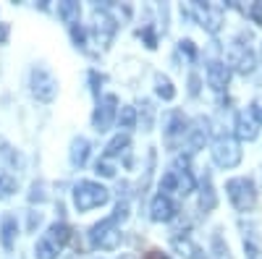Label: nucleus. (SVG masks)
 Here are the masks:
<instances>
[{
	"instance_id": "f257e3e1",
	"label": "nucleus",
	"mask_w": 262,
	"mask_h": 259,
	"mask_svg": "<svg viewBox=\"0 0 262 259\" xmlns=\"http://www.w3.org/2000/svg\"><path fill=\"white\" fill-rule=\"evenodd\" d=\"M107 202V189L95 183V181H81L76 183L74 189V204L79 212H86V209H95L100 204Z\"/></svg>"
},
{
	"instance_id": "f03ea898",
	"label": "nucleus",
	"mask_w": 262,
	"mask_h": 259,
	"mask_svg": "<svg viewBox=\"0 0 262 259\" xmlns=\"http://www.w3.org/2000/svg\"><path fill=\"white\" fill-rule=\"evenodd\" d=\"M226 191H228V199L233 202V207L238 212H249L254 209L257 204V191H254V183L249 178H233L226 183Z\"/></svg>"
},
{
	"instance_id": "7ed1b4c3",
	"label": "nucleus",
	"mask_w": 262,
	"mask_h": 259,
	"mask_svg": "<svg viewBox=\"0 0 262 259\" xmlns=\"http://www.w3.org/2000/svg\"><path fill=\"white\" fill-rule=\"evenodd\" d=\"M90 241L92 246L97 249H116L121 244V230H118V223L113 218H105L102 223H97L90 233Z\"/></svg>"
},
{
	"instance_id": "20e7f679",
	"label": "nucleus",
	"mask_w": 262,
	"mask_h": 259,
	"mask_svg": "<svg viewBox=\"0 0 262 259\" xmlns=\"http://www.w3.org/2000/svg\"><path fill=\"white\" fill-rule=\"evenodd\" d=\"M212 157L221 168H236L242 162V149H238V142L231 136H221L212 144Z\"/></svg>"
},
{
	"instance_id": "39448f33",
	"label": "nucleus",
	"mask_w": 262,
	"mask_h": 259,
	"mask_svg": "<svg viewBox=\"0 0 262 259\" xmlns=\"http://www.w3.org/2000/svg\"><path fill=\"white\" fill-rule=\"evenodd\" d=\"M32 92H34L37 100L50 102V100L55 97V92H58V81H55V76H53L48 68L37 66V68L32 71Z\"/></svg>"
},
{
	"instance_id": "423d86ee",
	"label": "nucleus",
	"mask_w": 262,
	"mask_h": 259,
	"mask_svg": "<svg viewBox=\"0 0 262 259\" xmlns=\"http://www.w3.org/2000/svg\"><path fill=\"white\" fill-rule=\"evenodd\" d=\"M116 115H118V100H116V95H105L100 100V105H97V110H95V128H97V131H107V128L113 126Z\"/></svg>"
},
{
	"instance_id": "0eeeda50",
	"label": "nucleus",
	"mask_w": 262,
	"mask_h": 259,
	"mask_svg": "<svg viewBox=\"0 0 262 259\" xmlns=\"http://www.w3.org/2000/svg\"><path fill=\"white\" fill-rule=\"evenodd\" d=\"M116 29H118V24L107 16L105 11H95V37H97V42L102 48H107L111 45V39H113V34H116Z\"/></svg>"
},
{
	"instance_id": "6e6552de",
	"label": "nucleus",
	"mask_w": 262,
	"mask_h": 259,
	"mask_svg": "<svg viewBox=\"0 0 262 259\" xmlns=\"http://www.w3.org/2000/svg\"><path fill=\"white\" fill-rule=\"evenodd\" d=\"M152 220H158V223H168V220H173L176 218V212H179V207H176V202H173L170 197H163V194H158L155 199H152Z\"/></svg>"
},
{
	"instance_id": "1a4fd4ad",
	"label": "nucleus",
	"mask_w": 262,
	"mask_h": 259,
	"mask_svg": "<svg viewBox=\"0 0 262 259\" xmlns=\"http://www.w3.org/2000/svg\"><path fill=\"white\" fill-rule=\"evenodd\" d=\"M194 11H196V16H200V21L210 29V32H217L221 29V8L217 6H202V3H194Z\"/></svg>"
},
{
	"instance_id": "9d476101",
	"label": "nucleus",
	"mask_w": 262,
	"mask_h": 259,
	"mask_svg": "<svg viewBox=\"0 0 262 259\" xmlns=\"http://www.w3.org/2000/svg\"><path fill=\"white\" fill-rule=\"evenodd\" d=\"M257 128H259V121L254 118L252 107H249L247 113H242V115H238V121H236V134L242 136V139L252 142V139L257 136Z\"/></svg>"
},
{
	"instance_id": "9b49d317",
	"label": "nucleus",
	"mask_w": 262,
	"mask_h": 259,
	"mask_svg": "<svg viewBox=\"0 0 262 259\" xmlns=\"http://www.w3.org/2000/svg\"><path fill=\"white\" fill-rule=\"evenodd\" d=\"M228 79H231V74H228V68L223 66V63L212 60L210 66H207V81H210V86H212L215 92H223L226 84H228Z\"/></svg>"
},
{
	"instance_id": "f8f14e48",
	"label": "nucleus",
	"mask_w": 262,
	"mask_h": 259,
	"mask_svg": "<svg viewBox=\"0 0 262 259\" xmlns=\"http://www.w3.org/2000/svg\"><path fill=\"white\" fill-rule=\"evenodd\" d=\"M42 239H45L48 244H53V246L60 251L66 244H69V239H71V228L66 225V223H53V225L48 228V233L42 236Z\"/></svg>"
},
{
	"instance_id": "ddd939ff",
	"label": "nucleus",
	"mask_w": 262,
	"mask_h": 259,
	"mask_svg": "<svg viewBox=\"0 0 262 259\" xmlns=\"http://www.w3.org/2000/svg\"><path fill=\"white\" fill-rule=\"evenodd\" d=\"M231 63L236 66V71L238 74H249L252 68H254V55H252V50L249 48H233V53H231Z\"/></svg>"
},
{
	"instance_id": "4468645a",
	"label": "nucleus",
	"mask_w": 262,
	"mask_h": 259,
	"mask_svg": "<svg viewBox=\"0 0 262 259\" xmlns=\"http://www.w3.org/2000/svg\"><path fill=\"white\" fill-rule=\"evenodd\" d=\"M179 134H186V118H184L181 113L173 110V113L168 115V128H165V136H168V142H173Z\"/></svg>"
},
{
	"instance_id": "2eb2a0df",
	"label": "nucleus",
	"mask_w": 262,
	"mask_h": 259,
	"mask_svg": "<svg viewBox=\"0 0 262 259\" xmlns=\"http://www.w3.org/2000/svg\"><path fill=\"white\" fill-rule=\"evenodd\" d=\"M86 157H90V142L86 139H74V144H71V162L81 168L86 162Z\"/></svg>"
},
{
	"instance_id": "dca6fc26",
	"label": "nucleus",
	"mask_w": 262,
	"mask_h": 259,
	"mask_svg": "<svg viewBox=\"0 0 262 259\" xmlns=\"http://www.w3.org/2000/svg\"><path fill=\"white\" fill-rule=\"evenodd\" d=\"M79 13H81L79 3H58V16L66 21V24H76Z\"/></svg>"
},
{
	"instance_id": "f3484780",
	"label": "nucleus",
	"mask_w": 262,
	"mask_h": 259,
	"mask_svg": "<svg viewBox=\"0 0 262 259\" xmlns=\"http://www.w3.org/2000/svg\"><path fill=\"white\" fill-rule=\"evenodd\" d=\"M0 244L6 249H13L16 244V218H6L3 220V236H0Z\"/></svg>"
},
{
	"instance_id": "a211bd4d",
	"label": "nucleus",
	"mask_w": 262,
	"mask_h": 259,
	"mask_svg": "<svg viewBox=\"0 0 262 259\" xmlns=\"http://www.w3.org/2000/svg\"><path fill=\"white\" fill-rule=\"evenodd\" d=\"M128 149V136L123 134V136H116L111 144L105 147V157H118L121 152H126Z\"/></svg>"
},
{
	"instance_id": "6ab92c4d",
	"label": "nucleus",
	"mask_w": 262,
	"mask_h": 259,
	"mask_svg": "<svg viewBox=\"0 0 262 259\" xmlns=\"http://www.w3.org/2000/svg\"><path fill=\"white\" fill-rule=\"evenodd\" d=\"M155 84H158V95H160L163 100H173V97H176V89H173V84H170L168 76L158 74V76H155Z\"/></svg>"
},
{
	"instance_id": "aec40b11",
	"label": "nucleus",
	"mask_w": 262,
	"mask_h": 259,
	"mask_svg": "<svg viewBox=\"0 0 262 259\" xmlns=\"http://www.w3.org/2000/svg\"><path fill=\"white\" fill-rule=\"evenodd\" d=\"M34 256H37V259H55V256H58V249H55L53 244H48L45 239H39V241H37V249H34Z\"/></svg>"
},
{
	"instance_id": "412c9836",
	"label": "nucleus",
	"mask_w": 262,
	"mask_h": 259,
	"mask_svg": "<svg viewBox=\"0 0 262 259\" xmlns=\"http://www.w3.org/2000/svg\"><path fill=\"white\" fill-rule=\"evenodd\" d=\"M16 191V178L8 176V173H0V197H11V194Z\"/></svg>"
},
{
	"instance_id": "4be33fe9",
	"label": "nucleus",
	"mask_w": 262,
	"mask_h": 259,
	"mask_svg": "<svg viewBox=\"0 0 262 259\" xmlns=\"http://www.w3.org/2000/svg\"><path fill=\"white\" fill-rule=\"evenodd\" d=\"M118 121H121V128H134V123H137V110H134V107H121Z\"/></svg>"
},
{
	"instance_id": "5701e85b",
	"label": "nucleus",
	"mask_w": 262,
	"mask_h": 259,
	"mask_svg": "<svg viewBox=\"0 0 262 259\" xmlns=\"http://www.w3.org/2000/svg\"><path fill=\"white\" fill-rule=\"evenodd\" d=\"M247 13H249V16L257 21V24L262 27V3H257V6H249V8H247Z\"/></svg>"
},
{
	"instance_id": "b1692460",
	"label": "nucleus",
	"mask_w": 262,
	"mask_h": 259,
	"mask_svg": "<svg viewBox=\"0 0 262 259\" xmlns=\"http://www.w3.org/2000/svg\"><path fill=\"white\" fill-rule=\"evenodd\" d=\"M97 173H102V176H107V178H111L113 173H116V168H111L107 162H97Z\"/></svg>"
},
{
	"instance_id": "393cba45",
	"label": "nucleus",
	"mask_w": 262,
	"mask_h": 259,
	"mask_svg": "<svg viewBox=\"0 0 262 259\" xmlns=\"http://www.w3.org/2000/svg\"><path fill=\"white\" fill-rule=\"evenodd\" d=\"M247 256H249V259H262V251L254 249L252 244H247Z\"/></svg>"
},
{
	"instance_id": "a878e982",
	"label": "nucleus",
	"mask_w": 262,
	"mask_h": 259,
	"mask_svg": "<svg viewBox=\"0 0 262 259\" xmlns=\"http://www.w3.org/2000/svg\"><path fill=\"white\" fill-rule=\"evenodd\" d=\"M71 34H74V42H76V45H84V32H81L79 27H74Z\"/></svg>"
},
{
	"instance_id": "bb28decb",
	"label": "nucleus",
	"mask_w": 262,
	"mask_h": 259,
	"mask_svg": "<svg viewBox=\"0 0 262 259\" xmlns=\"http://www.w3.org/2000/svg\"><path fill=\"white\" fill-rule=\"evenodd\" d=\"M181 50H186L191 58L196 55V50H194V42H189V39H186V42H181Z\"/></svg>"
},
{
	"instance_id": "cd10ccee",
	"label": "nucleus",
	"mask_w": 262,
	"mask_h": 259,
	"mask_svg": "<svg viewBox=\"0 0 262 259\" xmlns=\"http://www.w3.org/2000/svg\"><path fill=\"white\" fill-rule=\"evenodd\" d=\"M144 259H170V256H165V254H160V251H147Z\"/></svg>"
},
{
	"instance_id": "c85d7f7f",
	"label": "nucleus",
	"mask_w": 262,
	"mask_h": 259,
	"mask_svg": "<svg viewBox=\"0 0 262 259\" xmlns=\"http://www.w3.org/2000/svg\"><path fill=\"white\" fill-rule=\"evenodd\" d=\"M8 39V24H0V42Z\"/></svg>"
},
{
	"instance_id": "c756f323",
	"label": "nucleus",
	"mask_w": 262,
	"mask_h": 259,
	"mask_svg": "<svg viewBox=\"0 0 262 259\" xmlns=\"http://www.w3.org/2000/svg\"><path fill=\"white\" fill-rule=\"evenodd\" d=\"M121 259H134V256H121Z\"/></svg>"
}]
</instances>
